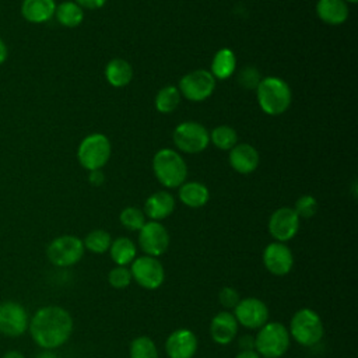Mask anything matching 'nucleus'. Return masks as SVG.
I'll use <instances>...</instances> for the list:
<instances>
[{
  "mask_svg": "<svg viewBox=\"0 0 358 358\" xmlns=\"http://www.w3.org/2000/svg\"><path fill=\"white\" fill-rule=\"evenodd\" d=\"M32 340L43 350L62 347L73 333V317L62 306L49 305L39 308L29 324Z\"/></svg>",
  "mask_w": 358,
  "mask_h": 358,
  "instance_id": "obj_1",
  "label": "nucleus"
},
{
  "mask_svg": "<svg viewBox=\"0 0 358 358\" xmlns=\"http://www.w3.org/2000/svg\"><path fill=\"white\" fill-rule=\"evenodd\" d=\"M152 171L158 182L169 189L179 187L187 176V166L182 155L171 148L157 151L152 158Z\"/></svg>",
  "mask_w": 358,
  "mask_h": 358,
  "instance_id": "obj_2",
  "label": "nucleus"
},
{
  "mask_svg": "<svg viewBox=\"0 0 358 358\" xmlns=\"http://www.w3.org/2000/svg\"><path fill=\"white\" fill-rule=\"evenodd\" d=\"M256 91L257 102L262 110L267 115H281L291 105V88L278 77H266L260 80Z\"/></svg>",
  "mask_w": 358,
  "mask_h": 358,
  "instance_id": "obj_3",
  "label": "nucleus"
},
{
  "mask_svg": "<svg viewBox=\"0 0 358 358\" xmlns=\"http://www.w3.org/2000/svg\"><path fill=\"white\" fill-rule=\"evenodd\" d=\"M289 343V331L282 323L267 322L255 337V350L263 358H280L288 351Z\"/></svg>",
  "mask_w": 358,
  "mask_h": 358,
  "instance_id": "obj_4",
  "label": "nucleus"
},
{
  "mask_svg": "<svg viewBox=\"0 0 358 358\" xmlns=\"http://www.w3.org/2000/svg\"><path fill=\"white\" fill-rule=\"evenodd\" d=\"M289 336L303 347L316 345L324 336L320 316L310 308H302L294 313L289 322Z\"/></svg>",
  "mask_w": 358,
  "mask_h": 358,
  "instance_id": "obj_5",
  "label": "nucleus"
},
{
  "mask_svg": "<svg viewBox=\"0 0 358 358\" xmlns=\"http://www.w3.org/2000/svg\"><path fill=\"white\" fill-rule=\"evenodd\" d=\"M110 141L105 134L94 133L84 137L77 150V158L87 171L101 169L110 158Z\"/></svg>",
  "mask_w": 358,
  "mask_h": 358,
  "instance_id": "obj_6",
  "label": "nucleus"
},
{
  "mask_svg": "<svg viewBox=\"0 0 358 358\" xmlns=\"http://www.w3.org/2000/svg\"><path fill=\"white\" fill-rule=\"evenodd\" d=\"M84 250L83 239L74 235H62L48 245L46 256L56 267H70L81 260Z\"/></svg>",
  "mask_w": 358,
  "mask_h": 358,
  "instance_id": "obj_7",
  "label": "nucleus"
},
{
  "mask_svg": "<svg viewBox=\"0 0 358 358\" xmlns=\"http://www.w3.org/2000/svg\"><path fill=\"white\" fill-rule=\"evenodd\" d=\"M175 145L187 154H197L207 148L210 134L207 129L197 122H183L173 130Z\"/></svg>",
  "mask_w": 358,
  "mask_h": 358,
  "instance_id": "obj_8",
  "label": "nucleus"
},
{
  "mask_svg": "<svg viewBox=\"0 0 358 358\" xmlns=\"http://www.w3.org/2000/svg\"><path fill=\"white\" fill-rule=\"evenodd\" d=\"M131 278L145 289H157L165 280V270L157 257L140 256L131 262Z\"/></svg>",
  "mask_w": 358,
  "mask_h": 358,
  "instance_id": "obj_9",
  "label": "nucleus"
},
{
  "mask_svg": "<svg viewBox=\"0 0 358 358\" xmlns=\"http://www.w3.org/2000/svg\"><path fill=\"white\" fill-rule=\"evenodd\" d=\"M215 88V78L208 70H194L185 74L179 81V92L186 99L200 102L207 99Z\"/></svg>",
  "mask_w": 358,
  "mask_h": 358,
  "instance_id": "obj_10",
  "label": "nucleus"
},
{
  "mask_svg": "<svg viewBox=\"0 0 358 358\" xmlns=\"http://www.w3.org/2000/svg\"><path fill=\"white\" fill-rule=\"evenodd\" d=\"M138 245L151 257L162 256L169 246V234L159 221H145L138 231Z\"/></svg>",
  "mask_w": 358,
  "mask_h": 358,
  "instance_id": "obj_11",
  "label": "nucleus"
},
{
  "mask_svg": "<svg viewBox=\"0 0 358 358\" xmlns=\"http://www.w3.org/2000/svg\"><path fill=\"white\" fill-rule=\"evenodd\" d=\"M234 316L238 324L250 330H259L268 322V308L262 299L249 296L238 302L234 308Z\"/></svg>",
  "mask_w": 358,
  "mask_h": 358,
  "instance_id": "obj_12",
  "label": "nucleus"
},
{
  "mask_svg": "<svg viewBox=\"0 0 358 358\" xmlns=\"http://www.w3.org/2000/svg\"><path fill=\"white\" fill-rule=\"evenodd\" d=\"M28 313L25 308L14 301L0 305V333L7 337H18L28 329Z\"/></svg>",
  "mask_w": 358,
  "mask_h": 358,
  "instance_id": "obj_13",
  "label": "nucleus"
},
{
  "mask_svg": "<svg viewBox=\"0 0 358 358\" xmlns=\"http://www.w3.org/2000/svg\"><path fill=\"white\" fill-rule=\"evenodd\" d=\"M301 218L291 207L277 208L268 218V232L275 242L285 243L292 239L299 229Z\"/></svg>",
  "mask_w": 358,
  "mask_h": 358,
  "instance_id": "obj_14",
  "label": "nucleus"
},
{
  "mask_svg": "<svg viewBox=\"0 0 358 358\" xmlns=\"http://www.w3.org/2000/svg\"><path fill=\"white\" fill-rule=\"evenodd\" d=\"M263 264L274 275H285L292 270L294 255L282 242H271L263 250Z\"/></svg>",
  "mask_w": 358,
  "mask_h": 358,
  "instance_id": "obj_15",
  "label": "nucleus"
},
{
  "mask_svg": "<svg viewBox=\"0 0 358 358\" xmlns=\"http://www.w3.org/2000/svg\"><path fill=\"white\" fill-rule=\"evenodd\" d=\"M197 337L189 329H178L172 331L165 341V352L168 358H193L197 351Z\"/></svg>",
  "mask_w": 358,
  "mask_h": 358,
  "instance_id": "obj_16",
  "label": "nucleus"
},
{
  "mask_svg": "<svg viewBox=\"0 0 358 358\" xmlns=\"http://www.w3.org/2000/svg\"><path fill=\"white\" fill-rule=\"evenodd\" d=\"M238 322L232 312L221 310L218 312L210 323V336L214 343L220 345H227L232 343L238 334Z\"/></svg>",
  "mask_w": 358,
  "mask_h": 358,
  "instance_id": "obj_17",
  "label": "nucleus"
},
{
  "mask_svg": "<svg viewBox=\"0 0 358 358\" xmlns=\"http://www.w3.org/2000/svg\"><path fill=\"white\" fill-rule=\"evenodd\" d=\"M229 164L239 173H250L259 165V152L250 144H235L229 150Z\"/></svg>",
  "mask_w": 358,
  "mask_h": 358,
  "instance_id": "obj_18",
  "label": "nucleus"
},
{
  "mask_svg": "<svg viewBox=\"0 0 358 358\" xmlns=\"http://www.w3.org/2000/svg\"><path fill=\"white\" fill-rule=\"evenodd\" d=\"M55 0H22L21 15L31 24H45L55 17Z\"/></svg>",
  "mask_w": 358,
  "mask_h": 358,
  "instance_id": "obj_19",
  "label": "nucleus"
},
{
  "mask_svg": "<svg viewBox=\"0 0 358 358\" xmlns=\"http://www.w3.org/2000/svg\"><path fill=\"white\" fill-rule=\"evenodd\" d=\"M175 210V199L168 192H155L144 203V214L151 221H161Z\"/></svg>",
  "mask_w": 358,
  "mask_h": 358,
  "instance_id": "obj_20",
  "label": "nucleus"
},
{
  "mask_svg": "<svg viewBox=\"0 0 358 358\" xmlns=\"http://www.w3.org/2000/svg\"><path fill=\"white\" fill-rule=\"evenodd\" d=\"M316 14L329 25H340L348 17V7L344 0H317Z\"/></svg>",
  "mask_w": 358,
  "mask_h": 358,
  "instance_id": "obj_21",
  "label": "nucleus"
},
{
  "mask_svg": "<svg viewBox=\"0 0 358 358\" xmlns=\"http://www.w3.org/2000/svg\"><path fill=\"white\" fill-rule=\"evenodd\" d=\"M179 199L185 206L199 208L208 201L210 192L200 182H185L179 187Z\"/></svg>",
  "mask_w": 358,
  "mask_h": 358,
  "instance_id": "obj_22",
  "label": "nucleus"
},
{
  "mask_svg": "<svg viewBox=\"0 0 358 358\" xmlns=\"http://www.w3.org/2000/svg\"><path fill=\"white\" fill-rule=\"evenodd\" d=\"M105 77L112 87H126L133 78V69L124 59H112L105 67Z\"/></svg>",
  "mask_w": 358,
  "mask_h": 358,
  "instance_id": "obj_23",
  "label": "nucleus"
},
{
  "mask_svg": "<svg viewBox=\"0 0 358 358\" xmlns=\"http://www.w3.org/2000/svg\"><path fill=\"white\" fill-rule=\"evenodd\" d=\"M235 67H236L235 53L228 48H222L214 55L210 73L213 74L214 78L225 80L234 74Z\"/></svg>",
  "mask_w": 358,
  "mask_h": 358,
  "instance_id": "obj_24",
  "label": "nucleus"
},
{
  "mask_svg": "<svg viewBox=\"0 0 358 358\" xmlns=\"http://www.w3.org/2000/svg\"><path fill=\"white\" fill-rule=\"evenodd\" d=\"M109 255L116 266H127L136 259L137 249L130 238L119 236L112 241L109 246Z\"/></svg>",
  "mask_w": 358,
  "mask_h": 358,
  "instance_id": "obj_25",
  "label": "nucleus"
},
{
  "mask_svg": "<svg viewBox=\"0 0 358 358\" xmlns=\"http://www.w3.org/2000/svg\"><path fill=\"white\" fill-rule=\"evenodd\" d=\"M55 17L60 25L66 28H76L83 22L84 11L74 1H63L56 6Z\"/></svg>",
  "mask_w": 358,
  "mask_h": 358,
  "instance_id": "obj_26",
  "label": "nucleus"
},
{
  "mask_svg": "<svg viewBox=\"0 0 358 358\" xmlns=\"http://www.w3.org/2000/svg\"><path fill=\"white\" fill-rule=\"evenodd\" d=\"M180 102V92L173 85H166L161 88L155 96V108L161 113L173 112Z\"/></svg>",
  "mask_w": 358,
  "mask_h": 358,
  "instance_id": "obj_27",
  "label": "nucleus"
},
{
  "mask_svg": "<svg viewBox=\"0 0 358 358\" xmlns=\"http://www.w3.org/2000/svg\"><path fill=\"white\" fill-rule=\"evenodd\" d=\"M130 358H158V350L154 340L148 336H138L131 340L129 347Z\"/></svg>",
  "mask_w": 358,
  "mask_h": 358,
  "instance_id": "obj_28",
  "label": "nucleus"
},
{
  "mask_svg": "<svg viewBox=\"0 0 358 358\" xmlns=\"http://www.w3.org/2000/svg\"><path fill=\"white\" fill-rule=\"evenodd\" d=\"M83 243H84V249L99 255L109 250V246L112 243V236L105 229H94L87 234Z\"/></svg>",
  "mask_w": 358,
  "mask_h": 358,
  "instance_id": "obj_29",
  "label": "nucleus"
},
{
  "mask_svg": "<svg viewBox=\"0 0 358 358\" xmlns=\"http://www.w3.org/2000/svg\"><path fill=\"white\" fill-rule=\"evenodd\" d=\"M210 141L220 150H231L238 141V134L231 126L221 124L213 129L210 133Z\"/></svg>",
  "mask_w": 358,
  "mask_h": 358,
  "instance_id": "obj_30",
  "label": "nucleus"
},
{
  "mask_svg": "<svg viewBox=\"0 0 358 358\" xmlns=\"http://www.w3.org/2000/svg\"><path fill=\"white\" fill-rule=\"evenodd\" d=\"M120 224L129 231H140L145 224V214L137 207H126L119 215Z\"/></svg>",
  "mask_w": 358,
  "mask_h": 358,
  "instance_id": "obj_31",
  "label": "nucleus"
},
{
  "mask_svg": "<svg viewBox=\"0 0 358 358\" xmlns=\"http://www.w3.org/2000/svg\"><path fill=\"white\" fill-rule=\"evenodd\" d=\"M131 281L133 278H131L130 268H127L126 266H115L108 273V282L110 287L116 289H123L129 287Z\"/></svg>",
  "mask_w": 358,
  "mask_h": 358,
  "instance_id": "obj_32",
  "label": "nucleus"
},
{
  "mask_svg": "<svg viewBox=\"0 0 358 358\" xmlns=\"http://www.w3.org/2000/svg\"><path fill=\"white\" fill-rule=\"evenodd\" d=\"M294 211L299 218H310L317 211V201L313 196L303 194L295 201Z\"/></svg>",
  "mask_w": 358,
  "mask_h": 358,
  "instance_id": "obj_33",
  "label": "nucleus"
},
{
  "mask_svg": "<svg viewBox=\"0 0 358 358\" xmlns=\"http://www.w3.org/2000/svg\"><path fill=\"white\" fill-rule=\"evenodd\" d=\"M238 81H239V84H241L243 88H249V90L257 88V85H259V83H260L259 70L255 69V67H250V66L242 69V71H241L239 76H238Z\"/></svg>",
  "mask_w": 358,
  "mask_h": 358,
  "instance_id": "obj_34",
  "label": "nucleus"
},
{
  "mask_svg": "<svg viewBox=\"0 0 358 358\" xmlns=\"http://www.w3.org/2000/svg\"><path fill=\"white\" fill-rule=\"evenodd\" d=\"M218 301L220 303L227 308V309H234L238 302L241 301V296L238 294V291L232 287H224L220 289V294H218Z\"/></svg>",
  "mask_w": 358,
  "mask_h": 358,
  "instance_id": "obj_35",
  "label": "nucleus"
},
{
  "mask_svg": "<svg viewBox=\"0 0 358 358\" xmlns=\"http://www.w3.org/2000/svg\"><path fill=\"white\" fill-rule=\"evenodd\" d=\"M73 1L77 3L81 8H88V10L101 8L106 3V0H73Z\"/></svg>",
  "mask_w": 358,
  "mask_h": 358,
  "instance_id": "obj_36",
  "label": "nucleus"
},
{
  "mask_svg": "<svg viewBox=\"0 0 358 358\" xmlns=\"http://www.w3.org/2000/svg\"><path fill=\"white\" fill-rule=\"evenodd\" d=\"M88 180H90V183H91V185H94V186H99V185H102V183H103L105 178H103L102 172L98 169V171H91V172H90Z\"/></svg>",
  "mask_w": 358,
  "mask_h": 358,
  "instance_id": "obj_37",
  "label": "nucleus"
},
{
  "mask_svg": "<svg viewBox=\"0 0 358 358\" xmlns=\"http://www.w3.org/2000/svg\"><path fill=\"white\" fill-rule=\"evenodd\" d=\"M235 358H260V355L256 352V350H241Z\"/></svg>",
  "mask_w": 358,
  "mask_h": 358,
  "instance_id": "obj_38",
  "label": "nucleus"
},
{
  "mask_svg": "<svg viewBox=\"0 0 358 358\" xmlns=\"http://www.w3.org/2000/svg\"><path fill=\"white\" fill-rule=\"evenodd\" d=\"M7 57H8V48L6 42L0 38V66L7 60Z\"/></svg>",
  "mask_w": 358,
  "mask_h": 358,
  "instance_id": "obj_39",
  "label": "nucleus"
},
{
  "mask_svg": "<svg viewBox=\"0 0 358 358\" xmlns=\"http://www.w3.org/2000/svg\"><path fill=\"white\" fill-rule=\"evenodd\" d=\"M3 358H25L20 351H15V350H11V351H8V352H6L4 354V357Z\"/></svg>",
  "mask_w": 358,
  "mask_h": 358,
  "instance_id": "obj_40",
  "label": "nucleus"
},
{
  "mask_svg": "<svg viewBox=\"0 0 358 358\" xmlns=\"http://www.w3.org/2000/svg\"><path fill=\"white\" fill-rule=\"evenodd\" d=\"M36 358H57L53 352H50V350H45L43 352H41Z\"/></svg>",
  "mask_w": 358,
  "mask_h": 358,
  "instance_id": "obj_41",
  "label": "nucleus"
},
{
  "mask_svg": "<svg viewBox=\"0 0 358 358\" xmlns=\"http://www.w3.org/2000/svg\"><path fill=\"white\" fill-rule=\"evenodd\" d=\"M344 1H345V3H357L358 0H344Z\"/></svg>",
  "mask_w": 358,
  "mask_h": 358,
  "instance_id": "obj_42",
  "label": "nucleus"
}]
</instances>
